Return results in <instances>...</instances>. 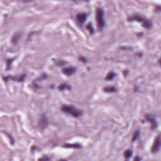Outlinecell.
Returning a JSON list of instances; mask_svg holds the SVG:
<instances>
[{
    "label": "cell",
    "mask_w": 161,
    "mask_h": 161,
    "mask_svg": "<svg viewBox=\"0 0 161 161\" xmlns=\"http://www.w3.org/2000/svg\"><path fill=\"white\" fill-rule=\"evenodd\" d=\"M50 158H42V159H40L39 160H50Z\"/></svg>",
    "instance_id": "ffe728a7"
},
{
    "label": "cell",
    "mask_w": 161,
    "mask_h": 161,
    "mask_svg": "<svg viewBox=\"0 0 161 161\" xmlns=\"http://www.w3.org/2000/svg\"><path fill=\"white\" fill-rule=\"evenodd\" d=\"M160 142H161L160 137L158 136L155 139L153 145H152V149H151L152 153H157V152H159V151L160 150V145H161Z\"/></svg>",
    "instance_id": "277c9868"
},
{
    "label": "cell",
    "mask_w": 161,
    "mask_h": 161,
    "mask_svg": "<svg viewBox=\"0 0 161 161\" xmlns=\"http://www.w3.org/2000/svg\"><path fill=\"white\" fill-rule=\"evenodd\" d=\"M105 13L103 10L101 8H97L96 11V18L97 21L98 28L99 30H102L105 26L106 23L104 19Z\"/></svg>",
    "instance_id": "7a4b0ae2"
},
{
    "label": "cell",
    "mask_w": 161,
    "mask_h": 161,
    "mask_svg": "<svg viewBox=\"0 0 161 161\" xmlns=\"http://www.w3.org/2000/svg\"><path fill=\"white\" fill-rule=\"evenodd\" d=\"M61 110L63 112L72 116L74 118H79L82 115L83 113L82 110L76 108L72 105H63Z\"/></svg>",
    "instance_id": "6da1fadb"
},
{
    "label": "cell",
    "mask_w": 161,
    "mask_h": 161,
    "mask_svg": "<svg viewBox=\"0 0 161 161\" xmlns=\"http://www.w3.org/2000/svg\"><path fill=\"white\" fill-rule=\"evenodd\" d=\"M116 75H117V74L115 73V72H113V71H111V72H109V73L107 74V75H106L105 79L106 81L113 80V78H114Z\"/></svg>",
    "instance_id": "7c38bea8"
},
{
    "label": "cell",
    "mask_w": 161,
    "mask_h": 161,
    "mask_svg": "<svg viewBox=\"0 0 161 161\" xmlns=\"http://www.w3.org/2000/svg\"><path fill=\"white\" fill-rule=\"evenodd\" d=\"M39 124H40V127L42 129H44V128H47L48 126L49 121L47 120V117L45 114H43L40 117V121H39Z\"/></svg>",
    "instance_id": "9c48e42d"
},
{
    "label": "cell",
    "mask_w": 161,
    "mask_h": 161,
    "mask_svg": "<svg viewBox=\"0 0 161 161\" xmlns=\"http://www.w3.org/2000/svg\"><path fill=\"white\" fill-rule=\"evenodd\" d=\"M25 77H26V75H25V74H23L19 77H16V78H15V77H12V76H8V77H6V78H3V79L5 81H7L8 79H12V80L18 81V82H23L25 80Z\"/></svg>",
    "instance_id": "30bf717a"
},
{
    "label": "cell",
    "mask_w": 161,
    "mask_h": 161,
    "mask_svg": "<svg viewBox=\"0 0 161 161\" xmlns=\"http://www.w3.org/2000/svg\"><path fill=\"white\" fill-rule=\"evenodd\" d=\"M145 119L152 125V129H154V128H156L157 127V120L155 118L154 115L151 114H148L146 115L145 116Z\"/></svg>",
    "instance_id": "5b68a950"
},
{
    "label": "cell",
    "mask_w": 161,
    "mask_h": 161,
    "mask_svg": "<svg viewBox=\"0 0 161 161\" xmlns=\"http://www.w3.org/2000/svg\"><path fill=\"white\" fill-rule=\"evenodd\" d=\"M134 160H141V158H139L138 157V156H137L135 158V159H134Z\"/></svg>",
    "instance_id": "d6986e66"
},
{
    "label": "cell",
    "mask_w": 161,
    "mask_h": 161,
    "mask_svg": "<svg viewBox=\"0 0 161 161\" xmlns=\"http://www.w3.org/2000/svg\"><path fill=\"white\" fill-rule=\"evenodd\" d=\"M103 90H104L105 92H106V93H115V92L117 91V89L114 86L106 87V88H105L103 89Z\"/></svg>",
    "instance_id": "5bb4252c"
},
{
    "label": "cell",
    "mask_w": 161,
    "mask_h": 161,
    "mask_svg": "<svg viewBox=\"0 0 161 161\" xmlns=\"http://www.w3.org/2000/svg\"><path fill=\"white\" fill-rule=\"evenodd\" d=\"M128 21H137L138 22H142V25L144 28L147 29H150L152 26V22L140 15H135L131 17L128 18Z\"/></svg>",
    "instance_id": "3957f363"
},
{
    "label": "cell",
    "mask_w": 161,
    "mask_h": 161,
    "mask_svg": "<svg viewBox=\"0 0 161 161\" xmlns=\"http://www.w3.org/2000/svg\"><path fill=\"white\" fill-rule=\"evenodd\" d=\"M86 28L87 30H88V31L89 32V33H90L91 34H93L94 32V30L93 26V25H92L91 23H89V24L87 25Z\"/></svg>",
    "instance_id": "e0dca14e"
},
{
    "label": "cell",
    "mask_w": 161,
    "mask_h": 161,
    "mask_svg": "<svg viewBox=\"0 0 161 161\" xmlns=\"http://www.w3.org/2000/svg\"><path fill=\"white\" fill-rule=\"evenodd\" d=\"M64 147L67 148H74V149H79L81 147V145L78 144H65L64 145Z\"/></svg>",
    "instance_id": "9a60e30c"
},
{
    "label": "cell",
    "mask_w": 161,
    "mask_h": 161,
    "mask_svg": "<svg viewBox=\"0 0 161 161\" xmlns=\"http://www.w3.org/2000/svg\"><path fill=\"white\" fill-rule=\"evenodd\" d=\"M79 59L80 60V61H81V62H87V59L85 57H82V56H81V57H79Z\"/></svg>",
    "instance_id": "ac0fdd59"
},
{
    "label": "cell",
    "mask_w": 161,
    "mask_h": 161,
    "mask_svg": "<svg viewBox=\"0 0 161 161\" xmlns=\"http://www.w3.org/2000/svg\"><path fill=\"white\" fill-rule=\"evenodd\" d=\"M124 157H125V159H130V158L132 156V155H133L132 150H130V149L126 150L124 152Z\"/></svg>",
    "instance_id": "4fadbf2b"
},
{
    "label": "cell",
    "mask_w": 161,
    "mask_h": 161,
    "mask_svg": "<svg viewBox=\"0 0 161 161\" xmlns=\"http://www.w3.org/2000/svg\"><path fill=\"white\" fill-rule=\"evenodd\" d=\"M71 89V86L66 83H62L58 86V89L59 91H64V90H65V89H68V90H70Z\"/></svg>",
    "instance_id": "8fae6325"
},
{
    "label": "cell",
    "mask_w": 161,
    "mask_h": 161,
    "mask_svg": "<svg viewBox=\"0 0 161 161\" xmlns=\"http://www.w3.org/2000/svg\"><path fill=\"white\" fill-rule=\"evenodd\" d=\"M75 71H76V68L73 66L67 67V68H64L62 69L63 74L66 75H68V76L74 74L75 72Z\"/></svg>",
    "instance_id": "52a82bcc"
},
{
    "label": "cell",
    "mask_w": 161,
    "mask_h": 161,
    "mask_svg": "<svg viewBox=\"0 0 161 161\" xmlns=\"http://www.w3.org/2000/svg\"><path fill=\"white\" fill-rule=\"evenodd\" d=\"M140 131L139 129L137 130L134 133V135H133V138H132V142H135V140H137L138 139V138L140 136Z\"/></svg>",
    "instance_id": "2e32d148"
},
{
    "label": "cell",
    "mask_w": 161,
    "mask_h": 161,
    "mask_svg": "<svg viewBox=\"0 0 161 161\" xmlns=\"http://www.w3.org/2000/svg\"><path fill=\"white\" fill-rule=\"evenodd\" d=\"M22 37V33L21 32H16L14 33L13 35L12 36V39H11V42L14 45H16L19 42L20 40Z\"/></svg>",
    "instance_id": "ba28073f"
},
{
    "label": "cell",
    "mask_w": 161,
    "mask_h": 161,
    "mask_svg": "<svg viewBox=\"0 0 161 161\" xmlns=\"http://www.w3.org/2000/svg\"><path fill=\"white\" fill-rule=\"evenodd\" d=\"M87 18H88V15L86 13H79L75 16L77 22L80 25H82L83 23H84V22L87 20Z\"/></svg>",
    "instance_id": "8992f818"
}]
</instances>
